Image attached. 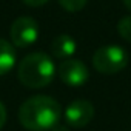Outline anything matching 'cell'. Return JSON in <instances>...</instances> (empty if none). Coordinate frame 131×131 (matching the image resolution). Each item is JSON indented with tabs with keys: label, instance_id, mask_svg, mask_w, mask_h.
Returning <instances> with one entry per match:
<instances>
[{
	"label": "cell",
	"instance_id": "cell-4",
	"mask_svg": "<svg viewBox=\"0 0 131 131\" xmlns=\"http://www.w3.org/2000/svg\"><path fill=\"white\" fill-rule=\"evenodd\" d=\"M11 42L17 48H28L39 39V25L32 17L22 16L11 25Z\"/></svg>",
	"mask_w": 131,
	"mask_h": 131
},
{
	"label": "cell",
	"instance_id": "cell-10",
	"mask_svg": "<svg viewBox=\"0 0 131 131\" xmlns=\"http://www.w3.org/2000/svg\"><path fill=\"white\" fill-rule=\"evenodd\" d=\"M88 0H59V5L68 13H77L85 8Z\"/></svg>",
	"mask_w": 131,
	"mask_h": 131
},
{
	"label": "cell",
	"instance_id": "cell-1",
	"mask_svg": "<svg viewBox=\"0 0 131 131\" xmlns=\"http://www.w3.org/2000/svg\"><path fill=\"white\" fill-rule=\"evenodd\" d=\"M60 105L49 96H32L19 110V122L28 131H51L60 120Z\"/></svg>",
	"mask_w": 131,
	"mask_h": 131
},
{
	"label": "cell",
	"instance_id": "cell-8",
	"mask_svg": "<svg viewBox=\"0 0 131 131\" xmlns=\"http://www.w3.org/2000/svg\"><path fill=\"white\" fill-rule=\"evenodd\" d=\"M16 62H17V54L14 46L8 40L0 39V76L8 74L16 67Z\"/></svg>",
	"mask_w": 131,
	"mask_h": 131
},
{
	"label": "cell",
	"instance_id": "cell-12",
	"mask_svg": "<svg viewBox=\"0 0 131 131\" xmlns=\"http://www.w3.org/2000/svg\"><path fill=\"white\" fill-rule=\"evenodd\" d=\"M5 122H6V108H5V105L2 102H0V129L3 128Z\"/></svg>",
	"mask_w": 131,
	"mask_h": 131
},
{
	"label": "cell",
	"instance_id": "cell-5",
	"mask_svg": "<svg viewBox=\"0 0 131 131\" xmlns=\"http://www.w3.org/2000/svg\"><path fill=\"white\" fill-rule=\"evenodd\" d=\"M57 74L60 80L68 86H82L90 79V71L86 65L77 59L63 60L57 68Z\"/></svg>",
	"mask_w": 131,
	"mask_h": 131
},
{
	"label": "cell",
	"instance_id": "cell-9",
	"mask_svg": "<svg viewBox=\"0 0 131 131\" xmlns=\"http://www.w3.org/2000/svg\"><path fill=\"white\" fill-rule=\"evenodd\" d=\"M117 31H119V36L126 40V42H131V16H126L123 17L122 20H119L117 23Z\"/></svg>",
	"mask_w": 131,
	"mask_h": 131
},
{
	"label": "cell",
	"instance_id": "cell-11",
	"mask_svg": "<svg viewBox=\"0 0 131 131\" xmlns=\"http://www.w3.org/2000/svg\"><path fill=\"white\" fill-rule=\"evenodd\" d=\"M22 2L28 6H32V8H37V6H43L45 3H48L49 0H22Z\"/></svg>",
	"mask_w": 131,
	"mask_h": 131
},
{
	"label": "cell",
	"instance_id": "cell-6",
	"mask_svg": "<svg viewBox=\"0 0 131 131\" xmlns=\"http://www.w3.org/2000/svg\"><path fill=\"white\" fill-rule=\"evenodd\" d=\"M94 117V106L90 100L77 99L65 110V122L73 128H82L88 125Z\"/></svg>",
	"mask_w": 131,
	"mask_h": 131
},
{
	"label": "cell",
	"instance_id": "cell-2",
	"mask_svg": "<svg viewBox=\"0 0 131 131\" xmlns=\"http://www.w3.org/2000/svg\"><path fill=\"white\" fill-rule=\"evenodd\" d=\"M56 71L54 60L48 54L31 52L20 60L17 67V77L23 86L39 90L52 82Z\"/></svg>",
	"mask_w": 131,
	"mask_h": 131
},
{
	"label": "cell",
	"instance_id": "cell-3",
	"mask_svg": "<svg viewBox=\"0 0 131 131\" xmlns=\"http://www.w3.org/2000/svg\"><path fill=\"white\" fill-rule=\"evenodd\" d=\"M128 65V52L119 45L100 46L93 56V67L100 74H116Z\"/></svg>",
	"mask_w": 131,
	"mask_h": 131
},
{
	"label": "cell",
	"instance_id": "cell-7",
	"mask_svg": "<svg viewBox=\"0 0 131 131\" xmlns=\"http://www.w3.org/2000/svg\"><path fill=\"white\" fill-rule=\"evenodd\" d=\"M76 49H77L76 40L71 36H68V34H59L52 40V45H51L52 57H56L59 60L71 59L76 54Z\"/></svg>",
	"mask_w": 131,
	"mask_h": 131
},
{
	"label": "cell",
	"instance_id": "cell-13",
	"mask_svg": "<svg viewBox=\"0 0 131 131\" xmlns=\"http://www.w3.org/2000/svg\"><path fill=\"white\" fill-rule=\"evenodd\" d=\"M51 131H70V129H68L67 126H65V125H60V123H57V125H56V126H54Z\"/></svg>",
	"mask_w": 131,
	"mask_h": 131
},
{
	"label": "cell",
	"instance_id": "cell-14",
	"mask_svg": "<svg viewBox=\"0 0 131 131\" xmlns=\"http://www.w3.org/2000/svg\"><path fill=\"white\" fill-rule=\"evenodd\" d=\"M123 3H125V6L131 11V0H123Z\"/></svg>",
	"mask_w": 131,
	"mask_h": 131
}]
</instances>
